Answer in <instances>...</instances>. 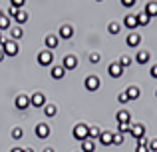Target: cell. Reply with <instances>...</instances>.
Instances as JSON below:
<instances>
[{
	"label": "cell",
	"mask_w": 157,
	"mask_h": 152,
	"mask_svg": "<svg viewBox=\"0 0 157 152\" xmlns=\"http://www.w3.org/2000/svg\"><path fill=\"white\" fill-rule=\"evenodd\" d=\"M42 152H54V148H52V146H46V148H44Z\"/></svg>",
	"instance_id": "obj_43"
},
{
	"label": "cell",
	"mask_w": 157,
	"mask_h": 152,
	"mask_svg": "<svg viewBox=\"0 0 157 152\" xmlns=\"http://www.w3.org/2000/svg\"><path fill=\"white\" fill-rule=\"evenodd\" d=\"M100 60H101V54H100V52H92V54H90V62H92V64L100 62Z\"/></svg>",
	"instance_id": "obj_32"
},
{
	"label": "cell",
	"mask_w": 157,
	"mask_h": 152,
	"mask_svg": "<svg viewBox=\"0 0 157 152\" xmlns=\"http://www.w3.org/2000/svg\"><path fill=\"white\" fill-rule=\"evenodd\" d=\"M34 132H36V136H38L40 140H46V138L50 136V126H48L46 122H40V124H36Z\"/></svg>",
	"instance_id": "obj_4"
},
{
	"label": "cell",
	"mask_w": 157,
	"mask_h": 152,
	"mask_svg": "<svg viewBox=\"0 0 157 152\" xmlns=\"http://www.w3.org/2000/svg\"><path fill=\"white\" fill-rule=\"evenodd\" d=\"M143 10H145L147 14L151 16V18H153V16H157V2H147Z\"/></svg>",
	"instance_id": "obj_24"
},
{
	"label": "cell",
	"mask_w": 157,
	"mask_h": 152,
	"mask_svg": "<svg viewBox=\"0 0 157 152\" xmlns=\"http://www.w3.org/2000/svg\"><path fill=\"white\" fill-rule=\"evenodd\" d=\"M24 152H34V148H30V146H26V148H24Z\"/></svg>",
	"instance_id": "obj_44"
},
{
	"label": "cell",
	"mask_w": 157,
	"mask_h": 152,
	"mask_svg": "<svg viewBox=\"0 0 157 152\" xmlns=\"http://www.w3.org/2000/svg\"><path fill=\"white\" fill-rule=\"evenodd\" d=\"M2 50L6 56H16L20 52V48H18V42H14V40H2Z\"/></svg>",
	"instance_id": "obj_2"
},
{
	"label": "cell",
	"mask_w": 157,
	"mask_h": 152,
	"mask_svg": "<svg viewBox=\"0 0 157 152\" xmlns=\"http://www.w3.org/2000/svg\"><path fill=\"white\" fill-rule=\"evenodd\" d=\"M56 112H58L56 104H46V106H44V116H46V118H54Z\"/></svg>",
	"instance_id": "obj_20"
},
{
	"label": "cell",
	"mask_w": 157,
	"mask_h": 152,
	"mask_svg": "<svg viewBox=\"0 0 157 152\" xmlns=\"http://www.w3.org/2000/svg\"><path fill=\"white\" fill-rule=\"evenodd\" d=\"M8 14H10V16H12V18H14V16H16V14H18V10H16V8H12V6H10V8H8Z\"/></svg>",
	"instance_id": "obj_40"
},
{
	"label": "cell",
	"mask_w": 157,
	"mask_h": 152,
	"mask_svg": "<svg viewBox=\"0 0 157 152\" xmlns=\"http://www.w3.org/2000/svg\"><path fill=\"white\" fill-rule=\"evenodd\" d=\"M4 56H6V54H4V50H2V48H0V62H2V60H4Z\"/></svg>",
	"instance_id": "obj_42"
},
{
	"label": "cell",
	"mask_w": 157,
	"mask_h": 152,
	"mask_svg": "<svg viewBox=\"0 0 157 152\" xmlns=\"http://www.w3.org/2000/svg\"><path fill=\"white\" fill-rule=\"evenodd\" d=\"M107 74H109L111 78H119L123 74V68H121V64L119 62H111L109 66H107Z\"/></svg>",
	"instance_id": "obj_8"
},
{
	"label": "cell",
	"mask_w": 157,
	"mask_h": 152,
	"mask_svg": "<svg viewBox=\"0 0 157 152\" xmlns=\"http://www.w3.org/2000/svg\"><path fill=\"white\" fill-rule=\"evenodd\" d=\"M119 28H121V24H119V22H109V24H107V30H109V34H117Z\"/></svg>",
	"instance_id": "obj_29"
},
{
	"label": "cell",
	"mask_w": 157,
	"mask_h": 152,
	"mask_svg": "<svg viewBox=\"0 0 157 152\" xmlns=\"http://www.w3.org/2000/svg\"><path fill=\"white\" fill-rule=\"evenodd\" d=\"M86 90H90V92H96V90H100V86H101V80H100V76H96V74H90L88 78H86Z\"/></svg>",
	"instance_id": "obj_3"
},
{
	"label": "cell",
	"mask_w": 157,
	"mask_h": 152,
	"mask_svg": "<svg viewBox=\"0 0 157 152\" xmlns=\"http://www.w3.org/2000/svg\"><path fill=\"white\" fill-rule=\"evenodd\" d=\"M22 136H24V130L22 128H14V130H12V138H14V140H20Z\"/></svg>",
	"instance_id": "obj_31"
},
{
	"label": "cell",
	"mask_w": 157,
	"mask_h": 152,
	"mask_svg": "<svg viewBox=\"0 0 157 152\" xmlns=\"http://www.w3.org/2000/svg\"><path fill=\"white\" fill-rule=\"evenodd\" d=\"M129 134L135 138V140H139V138L145 136V126H143V124H133V126H131V132H129Z\"/></svg>",
	"instance_id": "obj_13"
},
{
	"label": "cell",
	"mask_w": 157,
	"mask_h": 152,
	"mask_svg": "<svg viewBox=\"0 0 157 152\" xmlns=\"http://www.w3.org/2000/svg\"><path fill=\"white\" fill-rule=\"evenodd\" d=\"M100 142H101L104 146L113 144V132H101V134H100Z\"/></svg>",
	"instance_id": "obj_18"
},
{
	"label": "cell",
	"mask_w": 157,
	"mask_h": 152,
	"mask_svg": "<svg viewBox=\"0 0 157 152\" xmlns=\"http://www.w3.org/2000/svg\"><path fill=\"white\" fill-rule=\"evenodd\" d=\"M30 106H34V108L46 106V96H44L42 92H34V94L30 96Z\"/></svg>",
	"instance_id": "obj_6"
},
{
	"label": "cell",
	"mask_w": 157,
	"mask_h": 152,
	"mask_svg": "<svg viewBox=\"0 0 157 152\" xmlns=\"http://www.w3.org/2000/svg\"><path fill=\"white\" fill-rule=\"evenodd\" d=\"M149 58H151V54L147 50H139L137 56H135V60H137L139 64H147V62H149Z\"/></svg>",
	"instance_id": "obj_19"
},
{
	"label": "cell",
	"mask_w": 157,
	"mask_h": 152,
	"mask_svg": "<svg viewBox=\"0 0 157 152\" xmlns=\"http://www.w3.org/2000/svg\"><path fill=\"white\" fill-rule=\"evenodd\" d=\"M10 36H12L10 40H14V42H16V40H20V38L24 36V30H22L20 26H16V28H10Z\"/></svg>",
	"instance_id": "obj_23"
},
{
	"label": "cell",
	"mask_w": 157,
	"mask_h": 152,
	"mask_svg": "<svg viewBox=\"0 0 157 152\" xmlns=\"http://www.w3.org/2000/svg\"><path fill=\"white\" fill-rule=\"evenodd\" d=\"M14 20H16V24H18V26H20V24H24V22H26V20H28V14H26V12H24V10H18V14L14 16Z\"/></svg>",
	"instance_id": "obj_27"
},
{
	"label": "cell",
	"mask_w": 157,
	"mask_h": 152,
	"mask_svg": "<svg viewBox=\"0 0 157 152\" xmlns=\"http://www.w3.org/2000/svg\"><path fill=\"white\" fill-rule=\"evenodd\" d=\"M149 74H151V78H157V64H153V66H151Z\"/></svg>",
	"instance_id": "obj_38"
},
{
	"label": "cell",
	"mask_w": 157,
	"mask_h": 152,
	"mask_svg": "<svg viewBox=\"0 0 157 152\" xmlns=\"http://www.w3.org/2000/svg\"><path fill=\"white\" fill-rule=\"evenodd\" d=\"M100 134H101V130L98 128V126H90V140H98L100 138Z\"/></svg>",
	"instance_id": "obj_28"
},
{
	"label": "cell",
	"mask_w": 157,
	"mask_h": 152,
	"mask_svg": "<svg viewBox=\"0 0 157 152\" xmlns=\"http://www.w3.org/2000/svg\"><path fill=\"white\" fill-rule=\"evenodd\" d=\"M125 94H127L129 100H137V98H139V88H137V86H129V88L125 90Z\"/></svg>",
	"instance_id": "obj_22"
},
{
	"label": "cell",
	"mask_w": 157,
	"mask_h": 152,
	"mask_svg": "<svg viewBox=\"0 0 157 152\" xmlns=\"http://www.w3.org/2000/svg\"><path fill=\"white\" fill-rule=\"evenodd\" d=\"M135 4V0H121V6H125V8H131Z\"/></svg>",
	"instance_id": "obj_37"
},
{
	"label": "cell",
	"mask_w": 157,
	"mask_h": 152,
	"mask_svg": "<svg viewBox=\"0 0 157 152\" xmlns=\"http://www.w3.org/2000/svg\"><path fill=\"white\" fill-rule=\"evenodd\" d=\"M62 66L66 68V70H74V68L78 66V58L74 54H68V56H64V60H62Z\"/></svg>",
	"instance_id": "obj_9"
},
{
	"label": "cell",
	"mask_w": 157,
	"mask_h": 152,
	"mask_svg": "<svg viewBox=\"0 0 157 152\" xmlns=\"http://www.w3.org/2000/svg\"><path fill=\"white\" fill-rule=\"evenodd\" d=\"M96 150V140H84L82 142V152H94Z\"/></svg>",
	"instance_id": "obj_21"
},
{
	"label": "cell",
	"mask_w": 157,
	"mask_h": 152,
	"mask_svg": "<svg viewBox=\"0 0 157 152\" xmlns=\"http://www.w3.org/2000/svg\"><path fill=\"white\" fill-rule=\"evenodd\" d=\"M113 144H115V146L123 144V134H121V132H113Z\"/></svg>",
	"instance_id": "obj_30"
},
{
	"label": "cell",
	"mask_w": 157,
	"mask_h": 152,
	"mask_svg": "<svg viewBox=\"0 0 157 152\" xmlns=\"http://www.w3.org/2000/svg\"><path fill=\"white\" fill-rule=\"evenodd\" d=\"M117 122H119V124H131L129 110H119V112H117Z\"/></svg>",
	"instance_id": "obj_15"
},
{
	"label": "cell",
	"mask_w": 157,
	"mask_h": 152,
	"mask_svg": "<svg viewBox=\"0 0 157 152\" xmlns=\"http://www.w3.org/2000/svg\"><path fill=\"white\" fill-rule=\"evenodd\" d=\"M155 96H157V90H155Z\"/></svg>",
	"instance_id": "obj_46"
},
{
	"label": "cell",
	"mask_w": 157,
	"mask_h": 152,
	"mask_svg": "<svg viewBox=\"0 0 157 152\" xmlns=\"http://www.w3.org/2000/svg\"><path fill=\"white\" fill-rule=\"evenodd\" d=\"M38 62L42 64V66H52V62H54V52L42 50V52L38 54Z\"/></svg>",
	"instance_id": "obj_5"
},
{
	"label": "cell",
	"mask_w": 157,
	"mask_h": 152,
	"mask_svg": "<svg viewBox=\"0 0 157 152\" xmlns=\"http://www.w3.org/2000/svg\"><path fill=\"white\" fill-rule=\"evenodd\" d=\"M2 30H10V18L4 14H0V32Z\"/></svg>",
	"instance_id": "obj_25"
},
{
	"label": "cell",
	"mask_w": 157,
	"mask_h": 152,
	"mask_svg": "<svg viewBox=\"0 0 157 152\" xmlns=\"http://www.w3.org/2000/svg\"><path fill=\"white\" fill-rule=\"evenodd\" d=\"M123 26L129 28V30H135V28L139 26L137 24V14H127L125 18H123Z\"/></svg>",
	"instance_id": "obj_11"
},
{
	"label": "cell",
	"mask_w": 157,
	"mask_h": 152,
	"mask_svg": "<svg viewBox=\"0 0 157 152\" xmlns=\"http://www.w3.org/2000/svg\"><path fill=\"white\" fill-rule=\"evenodd\" d=\"M117 100L121 102V104H125V102H129V98H127V94H125V90L123 92H119V96H117Z\"/></svg>",
	"instance_id": "obj_35"
},
{
	"label": "cell",
	"mask_w": 157,
	"mask_h": 152,
	"mask_svg": "<svg viewBox=\"0 0 157 152\" xmlns=\"http://www.w3.org/2000/svg\"><path fill=\"white\" fill-rule=\"evenodd\" d=\"M10 6H12V8H16V10H22V8H24V0H12Z\"/></svg>",
	"instance_id": "obj_34"
},
{
	"label": "cell",
	"mask_w": 157,
	"mask_h": 152,
	"mask_svg": "<svg viewBox=\"0 0 157 152\" xmlns=\"http://www.w3.org/2000/svg\"><path fill=\"white\" fill-rule=\"evenodd\" d=\"M139 42H141V36H139L137 32H131V34H127L125 44H127L129 48H137V46H139Z\"/></svg>",
	"instance_id": "obj_12"
},
{
	"label": "cell",
	"mask_w": 157,
	"mask_h": 152,
	"mask_svg": "<svg viewBox=\"0 0 157 152\" xmlns=\"http://www.w3.org/2000/svg\"><path fill=\"white\" fill-rule=\"evenodd\" d=\"M72 36H74V28L70 26V24H62V26H60V38L70 40Z\"/></svg>",
	"instance_id": "obj_14"
},
{
	"label": "cell",
	"mask_w": 157,
	"mask_h": 152,
	"mask_svg": "<svg viewBox=\"0 0 157 152\" xmlns=\"http://www.w3.org/2000/svg\"><path fill=\"white\" fill-rule=\"evenodd\" d=\"M14 104H16L18 110H26L28 106H30V96H26V94H18L16 100H14Z\"/></svg>",
	"instance_id": "obj_7"
},
{
	"label": "cell",
	"mask_w": 157,
	"mask_h": 152,
	"mask_svg": "<svg viewBox=\"0 0 157 152\" xmlns=\"http://www.w3.org/2000/svg\"><path fill=\"white\" fill-rule=\"evenodd\" d=\"M149 152H157V138L149 140Z\"/></svg>",
	"instance_id": "obj_36"
},
{
	"label": "cell",
	"mask_w": 157,
	"mask_h": 152,
	"mask_svg": "<svg viewBox=\"0 0 157 152\" xmlns=\"http://www.w3.org/2000/svg\"><path fill=\"white\" fill-rule=\"evenodd\" d=\"M131 126H133V124H119L117 132H121V134H125V132H131Z\"/></svg>",
	"instance_id": "obj_33"
},
{
	"label": "cell",
	"mask_w": 157,
	"mask_h": 152,
	"mask_svg": "<svg viewBox=\"0 0 157 152\" xmlns=\"http://www.w3.org/2000/svg\"><path fill=\"white\" fill-rule=\"evenodd\" d=\"M72 134H74V138H76V140L84 142V140H88V136H90V126L84 124V122H80V124L74 126V132Z\"/></svg>",
	"instance_id": "obj_1"
},
{
	"label": "cell",
	"mask_w": 157,
	"mask_h": 152,
	"mask_svg": "<svg viewBox=\"0 0 157 152\" xmlns=\"http://www.w3.org/2000/svg\"><path fill=\"white\" fill-rule=\"evenodd\" d=\"M131 62H133V58H131L129 54H123L121 58H119V64H121V68H123V70H125L127 66H131Z\"/></svg>",
	"instance_id": "obj_26"
},
{
	"label": "cell",
	"mask_w": 157,
	"mask_h": 152,
	"mask_svg": "<svg viewBox=\"0 0 157 152\" xmlns=\"http://www.w3.org/2000/svg\"><path fill=\"white\" fill-rule=\"evenodd\" d=\"M58 42H60V38H58L56 34H48L46 38H44V44H46V48H48L50 52L58 48Z\"/></svg>",
	"instance_id": "obj_10"
},
{
	"label": "cell",
	"mask_w": 157,
	"mask_h": 152,
	"mask_svg": "<svg viewBox=\"0 0 157 152\" xmlns=\"http://www.w3.org/2000/svg\"><path fill=\"white\" fill-rule=\"evenodd\" d=\"M10 152H24V148H20V146H14V148H12Z\"/></svg>",
	"instance_id": "obj_41"
},
{
	"label": "cell",
	"mask_w": 157,
	"mask_h": 152,
	"mask_svg": "<svg viewBox=\"0 0 157 152\" xmlns=\"http://www.w3.org/2000/svg\"><path fill=\"white\" fill-rule=\"evenodd\" d=\"M50 74H52L54 80H60V78H64V74H66V68L64 66H52Z\"/></svg>",
	"instance_id": "obj_16"
},
{
	"label": "cell",
	"mask_w": 157,
	"mask_h": 152,
	"mask_svg": "<svg viewBox=\"0 0 157 152\" xmlns=\"http://www.w3.org/2000/svg\"><path fill=\"white\" fill-rule=\"evenodd\" d=\"M149 22H151V16L147 14L145 10H141V12L137 14V24H139V26H147Z\"/></svg>",
	"instance_id": "obj_17"
},
{
	"label": "cell",
	"mask_w": 157,
	"mask_h": 152,
	"mask_svg": "<svg viewBox=\"0 0 157 152\" xmlns=\"http://www.w3.org/2000/svg\"><path fill=\"white\" fill-rule=\"evenodd\" d=\"M135 152H149V146H137Z\"/></svg>",
	"instance_id": "obj_39"
},
{
	"label": "cell",
	"mask_w": 157,
	"mask_h": 152,
	"mask_svg": "<svg viewBox=\"0 0 157 152\" xmlns=\"http://www.w3.org/2000/svg\"><path fill=\"white\" fill-rule=\"evenodd\" d=\"M0 44H2V32H0Z\"/></svg>",
	"instance_id": "obj_45"
}]
</instances>
